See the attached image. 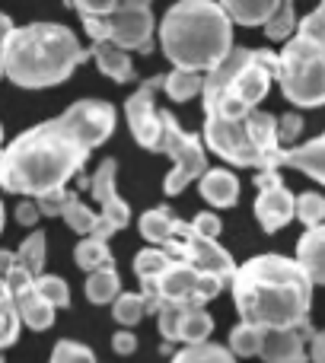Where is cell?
Returning <instances> with one entry per match:
<instances>
[{"label": "cell", "instance_id": "6da1fadb", "mask_svg": "<svg viewBox=\"0 0 325 363\" xmlns=\"http://www.w3.org/2000/svg\"><path fill=\"white\" fill-rule=\"evenodd\" d=\"M233 303L246 325L262 332L300 328L309 319L313 284L300 271L294 258L255 255L246 264H236L230 277Z\"/></svg>", "mask_w": 325, "mask_h": 363}, {"label": "cell", "instance_id": "7a4b0ae2", "mask_svg": "<svg viewBox=\"0 0 325 363\" xmlns=\"http://www.w3.org/2000/svg\"><path fill=\"white\" fill-rule=\"evenodd\" d=\"M87 160L89 150H83L80 140L70 134V128L57 115V118L23 131L13 144L4 147L0 188L35 201L42 194L67 188V182L83 169Z\"/></svg>", "mask_w": 325, "mask_h": 363}, {"label": "cell", "instance_id": "3957f363", "mask_svg": "<svg viewBox=\"0 0 325 363\" xmlns=\"http://www.w3.org/2000/svg\"><path fill=\"white\" fill-rule=\"evenodd\" d=\"M87 48L61 23H29L0 42V74L23 89H48L64 83L87 61Z\"/></svg>", "mask_w": 325, "mask_h": 363}, {"label": "cell", "instance_id": "277c9868", "mask_svg": "<svg viewBox=\"0 0 325 363\" xmlns=\"http://www.w3.org/2000/svg\"><path fill=\"white\" fill-rule=\"evenodd\" d=\"M160 48L172 70L211 74L233 51V23L214 0H179L160 23Z\"/></svg>", "mask_w": 325, "mask_h": 363}, {"label": "cell", "instance_id": "5b68a950", "mask_svg": "<svg viewBox=\"0 0 325 363\" xmlns=\"http://www.w3.org/2000/svg\"><path fill=\"white\" fill-rule=\"evenodd\" d=\"M275 77L297 108H319L325 102V42L294 32L277 55Z\"/></svg>", "mask_w": 325, "mask_h": 363}, {"label": "cell", "instance_id": "8992f818", "mask_svg": "<svg viewBox=\"0 0 325 363\" xmlns=\"http://www.w3.org/2000/svg\"><path fill=\"white\" fill-rule=\"evenodd\" d=\"M87 35L96 42H109L121 51H150L153 38V6L147 0H125L115 4L106 16H80Z\"/></svg>", "mask_w": 325, "mask_h": 363}, {"label": "cell", "instance_id": "52a82bcc", "mask_svg": "<svg viewBox=\"0 0 325 363\" xmlns=\"http://www.w3.org/2000/svg\"><path fill=\"white\" fill-rule=\"evenodd\" d=\"M157 153H169L172 157V169H169L166 182H162V191L166 194H179L192 185L194 179H201L211 166H207V150L201 144L198 134H188L179 125L169 108H160V144Z\"/></svg>", "mask_w": 325, "mask_h": 363}, {"label": "cell", "instance_id": "ba28073f", "mask_svg": "<svg viewBox=\"0 0 325 363\" xmlns=\"http://www.w3.org/2000/svg\"><path fill=\"white\" fill-rule=\"evenodd\" d=\"M204 150L217 153L224 163L230 166H239V169H277V163L271 157H265L262 150L255 147L249 134V125L246 118H204Z\"/></svg>", "mask_w": 325, "mask_h": 363}, {"label": "cell", "instance_id": "9c48e42d", "mask_svg": "<svg viewBox=\"0 0 325 363\" xmlns=\"http://www.w3.org/2000/svg\"><path fill=\"white\" fill-rule=\"evenodd\" d=\"M162 252H166L169 258H179V262L192 264L198 274L217 277V281H224V284H230L233 271H236V262H233L230 252H226L224 245H217V239L198 236V233H194L185 220L179 223L175 236L169 239Z\"/></svg>", "mask_w": 325, "mask_h": 363}, {"label": "cell", "instance_id": "30bf717a", "mask_svg": "<svg viewBox=\"0 0 325 363\" xmlns=\"http://www.w3.org/2000/svg\"><path fill=\"white\" fill-rule=\"evenodd\" d=\"M153 287H157L162 306H204L214 296H220L226 284L217 277L198 274L192 264L179 262V258H169V268L157 277Z\"/></svg>", "mask_w": 325, "mask_h": 363}, {"label": "cell", "instance_id": "8fae6325", "mask_svg": "<svg viewBox=\"0 0 325 363\" xmlns=\"http://www.w3.org/2000/svg\"><path fill=\"white\" fill-rule=\"evenodd\" d=\"M115 176H119V160H102L99 169L93 172V179H89V188H93L96 201L102 204V213H96V230H93V239H99V242H106L109 236H115L119 230H125L128 223H131V207H128V201L119 198V185H115Z\"/></svg>", "mask_w": 325, "mask_h": 363}, {"label": "cell", "instance_id": "7c38bea8", "mask_svg": "<svg viewBox=\"0 0 325 363\" xmlns=\"http://www.w3.org/2000/svg\"><path fill=\"white\" fill-rule=\"evenodd\" d=\"M115 106L102 99H77L74 106H67V112L61 115V121L70 128L83 150L93 153L96 147H102L115 131Z\"/></svg>", "mask_w": 325, "mask_h": 363}, {"label": "cell", "instance_id": "4fadbf2b", "mask_svg": "<svg viewBox=\"0 0 325 363\" xmlns=\"http://www.w3.org/2000/svg\"><path fill=\"white\" fill-rule=\"evenodd\" d=\"M157 328L162 335V341L175 345H204L214 332V319L204 306H160L157 313Z\"/></svg>", "mask_w": 325, "mask_h": 363}, {"label": "cell", "instance_id": "5bb4252c", "mask_svg": "<svg viewBox=\"0 0 325 363\" xmlns=\"http://www.w3.org/2000/svg\"><path fill=\"white\" fill-rule=\"evenodd\" d=\"M160 86H162V77H150L125 102L128 128H131L134 140L150 153H157V144H160V108L153 106V96H157Z\"/></svg>", "mask_w": 325, "mask_h": 363}, {"label": "cell", "instance_id": "9a60e30c", "mask_svg": "<svg viewBox=\"0 0 325 363\" xmlns=\"http://www.w3.org/2000/svg\"><path fill=\"white\" fill-rule=\"evenodd\" d=\"M4 284H6V290H10L13 303H16L19 325L32 328V332H48V328L55 325V309L38 296L35 277H32L23 264H16V268L4 277Z\"/></svg>", "mask_w": 325, "mask_h": 363}, {"label": "cell", "instance_id": "2e32d148", "mask_svg": "<svg viewBox=\"0 0 325 363\" xmlns=\"http://www.w3.org/2000/svg\"><path fill=\"white\" fill-rule=\"evenodd\" d=\"M316 328L303 322L300 328H281V332H265L258 357L265 363H307V341Z\"/></svg>", "mask_w": 325, "mask_h": 363}, {"label": "cell", "instance_id": "e0dca14e", "mask_svg": "<svg viewBox=\"0 0 325 363\" xmlns=\"http://www.w3.org/2000/svg\"><path fill=\"white\" fill-rule=\"evenodd\" d=\"M255 217L265 233H277L294 220V191L287 185H275L258 191L255 198Z\"/></svg>", "mask_w": 325, "mask_h": 363}, {"label": "cell", "instance_id": "ac0fdd59", "mask_svg": "<svg viewBox=\"0 0 325 363\" xmlns=\"http://www.w3.org/2000/svg\"><path fill=\"white\" fill-rule=\"evenodd\" d=\"M297 264L307 274V281L313 287H319L325 281V226H316V230H307L297 245Z\"/></svg>", "mask_w": 325, "mask_h": 363}, {"label": "cell", "instance_id": "d6986e66", "mask_svg": "<svg viewBox=\"0 0 325 363\" xmlns=\"http://www.w3.org/2000/svg\"><path fill=\"white\" fill-rule=\"evenodd\" d=\"M281 166L303 169L313 182H325V138H313L307 144H297L281 150Z\"/></svg>", "mask_w": 325, "mask_h": 363}, {"label": "cell", "instance_id": "ffe728a7", "mask_svg": "<svg viewBox=\"0 0 325 363\" xmlns=\"http://www.w3.org/2000/svg\"><path fill=\"white\" fill-rule=\"evenodd\" d=\"M198 188L211 207H233L239 201V179L230 169H207L198 179Z\"/></svg>", "mask_w": 325, "mask_h": 363}, {"label": "cell", "instance_id": "44dd1931", "mask_svg": "<svg viewBox=\"0 0 325 363\" xmlns=\"http://www.w3.org/2000/svg\"><path fill=\"white\" fill-rule=\"evenodd\" d=\"M87 55L96 61V67L115 83H131L134 80V64L128 57V51L115 48L109 42H96L93 48H87Z\"/></svg>", "mask_w": 325, "mask_h": 363}, {"label": "cell", "instance_id": "7402d4cb", "mask_svg": "<svg viewBox=\"0 0 325 363\" xmlns=\"http://www.w3.org/2000/svg\"><path fill=\"white\" fill-rule=\"evenodd\" d=\"M179 223H182V220L175 217V213L169 211V207H153V211H147L144 217L138 220L141 236H144L147 242H153V245H166L169 239L175 236Z\"/></svg>", "mask_w": 325, "mask_h": 363}, {"label": "cell", "instance_id": "603a6c76", "mask_svg": "<svg viewBox=\"0 0 325 363\" xmlns=\"http://www.w3.org/2000/svg\"><path fill=\"white\" fill-rule=\"evenodd\" d=\"M224 13L230 23L239 26H265L268 16L275 13L277 0H224Z\"/></svg>", "mask_w": 325, "mask_h": 363}, {"label": "cell", "instance_id": "cb8c5ba5", "mask_svg": "<svg viewBox=\"0 0 325 363\" xmlns=\"http://www.w3.org/2000/svg\"><path fill=\"white\" fill-rule=\"evenodd\" d=\"M119 294H121V277H119V271H115V264L89 271V277H87V300L89 303L106 306V303H112Z\"/></svg>", "mask_w": 325, "mask_h": 363}, {"label": "cell", "instance_id": "d4e9b609", "mask_svg": "<svg viewBox=\"0 0 325 363\" xmlns=\"http://www.w3.org/2000/svg\"><path fill=\"white\" fill-rule=\"evenodd\" d=\"M201 86H204V74H188V70H169L162 77V89L172 102H188L194 96H201Z\"/></svg>", "mask_w": 325, "mask_h": 363}, {"label": "cell", "instance_id": "484cf974", "mask_svg": "<svg viewBox=\"0 0 325 363\" xmlns=\"http://www.w3.org/2000/svg\"><path fill=\"white\" fill-rule=\"evenodd\" d=\"M294 32H297V6L290 0H281L275 6V13L268 16V23H265V38L268 42H287V38H294Z\"/></svg>", "mask_w": 325, "mask_h": 363}, {"label": "cell", "instance_id": "4316f807", "mask_svg": "<svg viewBox=\"0 0 325 363\" xmlns=\"http://www.w3.org/2000/svg\"><path fill=\"white\" fill-rule=\"evenodd\" d=\"M19 313H16V303H13L10 290H6V284L0 281V354L6 351V347H13L19 341Z\"/></svg>", "mask_w": 325, "mask_h": 363}, {"label": "cell", "instance_id": "83f0119b", "mask_svg": "<svg viewBox=\"0 0 325 363\" xmlns=\"http://www.w3.org/2000/svg\"><path fill=\"white\" fill-rule=\"evenodd\" d=\"M262 338H265L262 328L239 322V325L230 332V345H226V351H230L233 357H258V351H262Z\"/></svg>", "mask_w": 325, "mask_h": 363}, {"label": "cell", "instance_id": "f1b7e54d", "mask_svg": "<svg viewBox=\"0 0 325 363\" xmlns=\"http://www.w3.org/2000/svg\"><path fill=\"white\" fill-rule=\"evenodd\" d=\"M172 363H236V357L226 347L204 341V345H188L182 351H175Z\"/></svg>", "mask_w": 325, "mask_h": 363}, {"label": "cell", "instance_id": "f546056e", "mask_svg": "<svg viewBox=\"0 0 325 363\" xmlns=\"http://www.w3.org/2000/svg\"><path fill=\"white\" fill-rule=\"evenodd\" d=\"M16 262L29 271L32 277H38L45 271V233H29L16 249Z\"/></svg>", "mask_w": 325, "mask_h": 363}, {"label": "cell", "instance_id": "4dcf8cb0", "mask_svg": "<svg viewBox=\"0 0 325 363\" xmlns=\"http://www.w3.org/2000/svg\"><path fill=\"white\" fill-rule=\"evenodd\" d=\"M74 258L83 271H99V268H106V264H112V252H109V245L99 242V239H93V236L80 239Z\"/></svg>", "mask_w": 325, "mask_h": 363}, {"label": "cell", "instance_id": "1f68e13d", "mask_svg": "<svg viewBox=\"0 0 325 363\" xmlns=\"http://www.w3.org/2000/svg\"><path fill=\"white\" fill-rule=\"evenodd\" d=\"M35 290L51 309H67L70 306V287L64 277L57 274H38L35 277Z\"/></svg>", "mask_w": 325, "mask_h": 363}, {"label": "cell", "instance_id": "d6a6232c", "mask_svg": "<svg viewBox=\"0 0 325 363\" xmlns=\"http://www.w3.org/2000/svg\"><path fill=\"white\" fill-rule=\"evenodd\" d=\"M144 315L147 313H144V296L141 294H119L112 300V319L119 322V325L131 328V325H138Z\"/></svg>", "mask_w": 325, "mask_h": 363}, {"label": "cell", "instance_id": "836d02e7", "mask_svg": "<svg viewBox=\"0 0 325 363\" xmlns=\"http://www.w3.org/2000/svg\"><path fill=\"white\" fill-rule=\"evenodd\" d=\"M294 213L307 230H316L322 226V217H325V201L319 191H303L300 198H294Z\"/></svg>", "mask_w": 325, "mask_h": 363}, {"label": "cell", "instance_id": "e575fe53", "mask_svg": "<svg viewBox=\"0 0 325 363\" xmlns=\"http://www.w3.org/2000/svg\"><path fill=\"white\" fill-rule=\"evenodd\" d=\"M169 268V255L162 249H141L138 255H134V274H138V281H157L162 271Z\"/></svg>", "mask_w": 325, "mask_h": 363}, {"label": "cell", "instance_id": "d590c367", "mask_svg": "<svg viewBox=\"0 0 325 363\" xmlns=\"http://www.w3.org/2000/svg\"><path fill=\"white\" fill-rule=\"evenodd\" d=\"M61 217H64V223H67L74 233H80V236H93L96 220H99V217L93 213V207H87L80 198H77V194L70 198V204L64 207Z\"/></svg>", "mask_w": 325, "mask_h": 363}, {"label": "cell", "instance_id": "8d00e7d4", "mask_svg": "<svg viewBox=\"0 0 325 363\" xmlns=\"http://www.w3.org/2000/svg\"><path fill=\"white\" fill-rule=\"evenodd\" d=\"M48 363H96V357H93V351H89L87 345L64 338V341H57V345H55Z\"/></svg>", "mask_w": 325, "mask_h": 363}, {"label": "cell", "instance_id": "74e56055", "mask_svg": "<svg viewBox=\"0 0 325 363\" xmlns=\"http://www.w3.org/2000/svg\"><path fill=\"white\" fill-rule=\"evenodd\" d=\"M275 131H277V147H281V150H290V147L297 144V138L303 134V118L297 112L277 115V118H275Z\"/></svg>", "mask_w": 325, "mask_h": 363}, {"label": "cell", "instance_id": "f35d334b", "mask_svg": "<svg viewBox=\"0 0 325 363\" xmlns=\"http://www.w3.org/2000/svg\"><path fill=\"white\" fill-rule=\"evenodd\" d=\"M70 198H74V191H67V188H61V191H51V194H42V198H35L38 217H61L64 207L70 204Z\"/></svg>", "mask_w": 325, "mask_h": 363}, {"label": "cell", "instance_id": "ab89813d", "mask_svg": "<svg viewBox=\"0 0 325 363\" xmlns=\"http://www.w3.org/2000/svg\"><path fill=\"white\" fill-rule=\"evenodd\" d=\"M188 226H192V230L198 233V236H204V239H217V236H220V230H224L220 217H217V213H211V211L194 213V220H192Z\"/></svg>", "mask_w": 325, "mask_h": 363}, {"label": "cell", "instance_id": "60d3db41", "mask_svg": "<svg viewBox=\"0 0 325 363\" xmlns=\"http://www.w3.org/2000/svg\"><path fill=\"white\" fill-rule=\"evenodd\" d=\"M13 213H16V223H19V226H35L38 220H42V217H38V207H35V201H29V198H26V201H19V204H16V211H13Z\"/></svg>", "mask_w": 325, "mask_h": 363}, {"label": "cell", "instance_id": "b9f144b4", "mask_svg": "<svg viewBox=\"0 0 325 363\" xmlns=\"http://www.w3.org/2000/svg\"><path fill=\"white\" fill-rule=\"evenodd\" d=\"M112 351L121 354V357H131V354L138 351V338H134L131 332H115L112 335Z\"/></svg>", "mask_w": 325, "mask_h": 363}, {"label": "cell", "instance_id": "7bdbcfd3", "mask_svg": "<svg viewBox=\"0 0 325 363\" xmlns=\"http://www.w3.org/2000/svg\"><path fill=\"white\" fill-rule=\"evenodd\" d=\"M307 360L313 363H325V335L322 332H313L307 341Z\"/></svg>", "mask_w": 325, "mask_h": 363}, {"label": "cell", "instance_id": "ee69618b", "mask_svg": "<svg viewBox=\"0 0 325 363\" xmlns=\"http://www.w3.org/2000/svg\"><path fill=\"white\" fill-rule=\"evenodd\" d=\"M255 185H258V191H265V188L284 185V182H281V172L277 169H262V172H255Z\"/></svg>", "mask_w": 325, "mask_h": 363}, {"label": "cell", "instance_id": "f6af8a7d", "mask_svg": "<svg viewBox=\"0 0 325 363\" xmlns=\"http://www.w3.org/2000/svg\"><path fill=\"white\" fill-rule=\"evenodd\" d=\"M16 252H10V249H0V281H4L6 274H10L13 268H16Z\"/></svg>", "mask_w": 325, "mask_h": 363}, {"label": "cell", "instance_id": "bcb514c9", "mask_svg": "<svg viewBox=\"0 0 325 363\" xmlns=\"http://www.w3.org/2000/svg\"><path fill=\"white\" fill-rule=\"evenodd\" d=\"M13 29H16V26H13V19L10 16H6V13H0V42H4V38L6 35H10V32Z\"/></svg>", "mask_w": 325, "mask_h": 363}, {"label": "cell", "instance_id": "7dc6e473", "mask_svg": "<svg viewBox=\"0 0 325 363\" xmlns=\"http://www.w3.org/2000/svg\"><path fill=\"white\" fill-rule=\"evenodd\" d=\"M4 217L6 213H4V201H0V233H4Z\"/></svg>", "mask_w": 325, "mask_h": 363}, {"label": "cell", "instance_id": "c3c4849f", "mask_svg": "<svg viewBox=\"0 0 325 363\" xmlns=\"http://www.w3.org/2000/svg\"><path fill=\"white\" fill-rule=\"evenodd\" d=\"M0 144H4V125H0Z\"/></svg>", "mask_w": 325, "mask_h": 363}, {"label": "cell", "instance_id": "681fc988", "mask_svg": "<svg viewBox=\"0 0 325 363\" xmlns=\"http://www.w3.org/2000/svg\"><path fill=\"white\" fill-rule=\"evenodd\" d=\"M0 160H4V147H0Z\"/></svg>", "mask_w": 325, "mask_h": 363}, {"label": "cell", "instance_id": "f907efd6", "mask_svg": "<svg viewBox=\"0 0 325 363\" xmlns=\"http://www.w3.org/2000/svg\"><path fill=\"white\" fill-rule=\"evenodd\" d=\"M0 363H4V354H0Z\"/></svg>", "mask_w": 325, "mask_h": 363}, {"label": "cell", "instance_id": "816d5d0a", "mask_svg": "<svg viewBox=\"0 0 325 363\" xmlns=\"http://www.w3.org/2000/svg\"><path fill=\"white\" fill-rule=\"evenodd\" d=\"M0 80H4V74H0Z\"/></svg>", "mask_w": 325, "mask_h": 363}]
</instances>
